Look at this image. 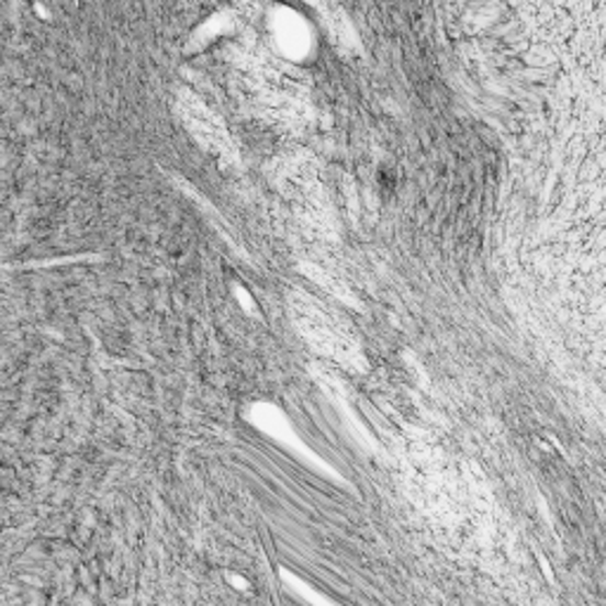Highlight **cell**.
Segmentation results:
<instances>
[{
	"label": "cell",
	"mask_w": 606,
	"mask_h": 606,
	"mask_svg": "<svg viewBox=\"0 0 606 606\" xmlns=\"http://www.w3.org/2000/svg\"><path fill=\"white\" fill-rule=\"evenodd\" d=\"M301 308H303L301 325L308 332V337H313L315 346H321L325 354H332L337 358H348L354 354V344L346 339V335L335 321H329L323 311L311 308L308 303H303Z\"/></svg>",
	"instance_id": "cell-1"
}]
</instances>
